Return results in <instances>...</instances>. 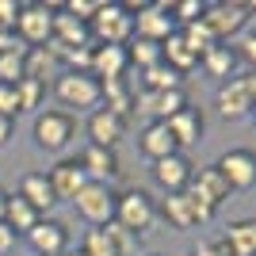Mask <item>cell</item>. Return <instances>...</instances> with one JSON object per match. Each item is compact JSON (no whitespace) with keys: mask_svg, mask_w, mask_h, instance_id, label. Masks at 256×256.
<instances>
[{"mask_svg":"<svg viewBox=\"0 0 256 256\" xmlns=\"http://www.w3.org/2000/svg\"><path fill=\"white\" fill-rule=\"evenodd\" d=\"M16 195H20V199H27V203L42 214V218H46V210H54V206H58V195H54L50 176H46V172H27V176L20 180V192H16Z\"/></svg>","mask_w":256,"mask_h":256,"instance_id":"cell-21","label":"cell"},{"mask_svg":"<svg viewBox=\"0 0 256 256\" xmlns=\"http://www.w3.org/2000/svg\"><path fill=\"white\" fill-rule=\"evenodd\" d=\"M84 256H126L122 245L115 241V234L107 230V226H96V230H88L84 234V245H80Z\"/></svg>","mask_w":256,"mask_h":256,"instance_id":"cell-29","label":"cell"},{"mask_svg":"<svg viewBox=\"0 0 256 256\" xmlns=\"http://www.w3.org/2000/svg\"><path fill=\"white\" fill-rule=\"evenodd\" d=\"M0 115H8V118L20 115V96H16V84H0Z\"/></svg>","mask_w":256,"mask_h":256,"instance_id":"cell-36","label":"cell"},{"mask_svg":"<svg viewBox=\"0 0 256 256\" xmlns=\"http://www.w3.org/2000/svg\"><path fill=\"white\" fill-rule=\"evenodd\" d=\"M88 34L96 46H126L134 38V16L126 4H100L96 20L88 23Z\"/></svg>","mask_w":256,"mask_h":256,"instance_id":"cell-3","label":"cell"},{"mask_svg":"<svg viewBox=\"0 0 256 256\" xmlns=\"http://www.w3.org/2000/svg\"><path fill=\"white\" fill-rule=\"evenodd\" d=\"M80 168H84V176L92 184H107L111 188V180H118L122 176V164H118V153L115 150H104V146H92L88 142L84 153H80Z\"/></svg>","mask_w":256,"mask_h":256,"instance_id":"cell-13","label":"cell"},{"mask_svg":"<svg viewBox=\"0 0 256 256\" xmlns=\"http://www.w3.org/2000/svg\"><path fill=\"white\" fill-rule=\"evenodd\" d=\"M46 176H50V188H54V195H58V203H62V199H65V203H73L76 192L88 184V176H84V168H80V160H76V157L58 160Z\"/></svg>","mask_w":256,"mask_h":256,"instance_id":"cell-18","label":"cell"},{"mask_svg":"<svg viewBox=\"0 0 256 256\" xmlns=\"http://www.w3.org/2000/svg\"><path fill=\"white\" fill-rule=\"evenodd\" d=\"M16 96H20V111H34V107H42V100H46V84L23 76L20 84H16Z\"/></svg>","mask_w":256,"mask_h":256,"instance_id":"cell-33","label":"cell"},{"mask_svg":"<svg viewBox=\"0 0 256 256\" xmlns=\"http://www.w3.org/2000/svg\"><path fill=\"white\" fill-rule=\"evenodd\" d=\"M180 38H184V46H188L195 58H203L210 46H218V38L210 34V27H206L203 20H199V23H188V27H180Z\"/></svg>","mask_w":256,"mask_h":256,"instance_id":"cell-32","label":"cell"},{"mask_svg":"<svg viewBox=\"0 0 256 256\" xmlns=\"http://www.w3.org/2000/svg\"><path fill=\"white\" fill-rule=\"evenodd\" d=\"M27 245L34 248V256H65L69 252V226L58 218H42L27 234Z\"/></svg>","mask_w":256,"mask_h":256,"instance_id":"cell-14","label":"cell"},{"mask_svg":"<svg viewBox=\"0 0 256 256\" xmlns=\"http://www.w3.org/2000/svg\"><path fill=\"white\" fill-rule=\"evenodd\" d=\"M76 214L84 218L92 230L96 226H107V222H115V188H107V184H92L88 180L80 192H76L73 199Z\"/></svg>","mask_w":256,"mask_h":256,"instance_id":"cell-7","label":"cell"},{"mask_svg":"<svg viewBox=\"0 0 256 256\" xmlns=\"http://www.w3.org/2000/svg\"><path fill=\"white\" fill-rule=\"evenodd\" d=\"M222 245L230 256H256V218H237L226 230Z\"/></svg>","mask_w":256,"mask_h":256,"instance_id":"cell-24","label":"cell"},{"mask_svg":"<svg viewBox=\"0 0 256 256\" xmlns=\"http://www.w3.org/2000/svg\"><path fill=\"white\" fill-rule=\"evenodd\" d=\"M138 153L153 164V160H164V157H172V153H180V150H176V138H172V130L164 126V122H146L142 134H138Z\"/></svg>","mask_w":256,"mask_h":256,"instance_id":"cell-19","label":"cell"},{"mask_svg":"<svg viewBox=\"0 0 256 256\" xmlns=\"http://www.w3.org/2000/svg\"><path fill=\"white\" fill-rule=\"evenodd\" d=\"M160 58H164V65H168V69H176L180 76H188V73L195 69V65H199V58H195V54L188 50V46H184L180 31H172L168 38L160 42Z\"/></svg>","mask_w":256,"mask_h":256,"instance_id":"cell-26","label":"cell"},{"mask_svg":"<svg viewBox=\"0 0 256 256\" xmlns=\"http://www.w3.org/2000/svg\"><path fill=\"white\" fill-rule=\"evenodd\" d=\"M214 168L222 172L230 192H252L256 188V153L252 150H230L214 160Z\"/></svg>","mask_w":256,"mask_h":256,"instance_id":"cell-8","label":"cell"},{"mask_svg":"<svg viewBox=\"0 0 256 256\" xmlns=\"http://www.w3.org/2000/svg\"><path fill=\"white\" fill-rule=\"evenodd\" d=\"M34 146L46 153H62L69 142H73L76 134V118L69 115V111H58V107H50V111H38L34 115Z\"/></svg>","mask_w":256,"mask_h":256,"instance_id":"cell-4","label":"cell"},{"mask_svg":"<svg viewBox=\"0 0 256 256\" xmlns=\"http://www.w3.org/2000/svg\"><path fill=\"white\" fill-rule=\"evenodd\" d=\"M126 12L134 16V38L146 42H164L176 23H172V4H126Z\"/></svg>","mask_w":256,"mask_h":256,"instance_id":"cell-6","label":"cell"},{"mask_svg":"<svg viewBox=\"0 0 256 256\" xmlns=\"http://www.w3.org/2000/svg\"><path fill=\"white\" fill-rule=\"evenodd\" d=\"M195 176V164L188 153H172L164 160H153V184H157L164 195H180Z\"/></svg>","mask_w":256,"mask_h":256,"instance_id":"cell-11","label":"cell"},{"mask_svg":"<svg viewBox=\"0 0 256 256\" xmlns=\"http://www.w3.org/2000/svg\"><path fill=\"white\" fill-rule=\"evenodd\" d=\"M252 118H256V84H252Z\"/></svg>","mask_w":256,"mask_h":256,"instance_id":"cell-43","label":"cell"},{"mask_svg":"<svg viewBox=\"0 0 256 256\" xmlns=\"http://www.w3.org/2000/svg\"><path fill=\"white\" fill-rule=\"evenodd\" d=\"M100 84H104V104L100 107H107V111H115V115H122V118L134 111V92H130L126 76H122V80H100Z\"/></svg>","mask_w":256,"mask_h":256,"instance_id":"cell-28","label":"cell"},{"mask_svg":"<svg viewBox=\"0 0 256 256\" xmlns=\"http://www.w3.org/2000/svg\"><path fill=\"white\" fill-rule=\"evenodd\" d=\"M188 188H192V192H199L210 206H222L226 199L234 195V192H230V184L222 180V172L214 168V164H206V168H195V176H192V184H188Z\"/></svg>","mask_w":256,"mask_h":256,"instance_id":"cell-22","label":"cell"},{"mask_svg":"<svg viewBox=\"0 0 256 256\" xmlns=\"http://www.w3.org/2000/svg\"><path fill=\"white\" fill-rule=\"evenodd\" d=\"M12 134H16V118L0 115V146H8V142H12Z\"/></svg>","mask_w":256,"mask_h":256,"instance_id":"cell-41","label":"cell"},{"mask_svg":"<svg viewBox=\"0 0 256 256\" xmlns=\"http://www.w3.org/2000/svg\"><path fill=\"white\" fill-rule=\"evenodd\" d=\"M23 76H31V80H58L62 76V58L50 50V46H27L23 50Z\"/></svg>","mask_w":256,"mask_h":256,"instance_id":"cell-20","label":"cell"},{"mask_svg":"<svg viewBox=\"0 0 256 256\" xmlns=\"http://www.w3.org/2000/svg\"><path fill=\"white\" fill-rule=\"evenodd\" d=\"M16 34L23 46H46L54 34V8L46 4H23L20 20H16Z\"/></svg>","mask_w":256,"mask_h":256,"instance_id":"cell-10","label":"cell"},{"mask_svg":"<svg viewBox=\"0 0 256 256\" xmlns=\"http://www.w3.org/2000/svg\"><path fill=\"white\" fill-rule=\"evenodd\" d=\"M126 58H130V69H138V73H146V69H153L157 62H164V58H160V42H146V38H130Z\"/></svg>","mask_w":256,"mask_h":256,"instance_id":"cell-31","label":"cell"},{"mask_svg":"<svg viewBox=\"0 0 256 256\" xmlns=\"http://www.w3.org/2000/svg\"><path fill=\"white\" fill-rule=\"evenodd\" d=\"M203 23L210 27V34L218 38V42H230L234 34L245 31L248 12H245V4H237V0H222V4H206Z\"/></svg>","mask_w":256,"mask_h":256,"instance_id":"cell-9","label":"cell"},{"mask_svg":"<svg viewBox=\"0 0 256 256\" xmlns=\"http://www.w3.org/2000/svg\"><path fill=\"white\" fill-rule=\"evenodd\" d=\"M237 58H245V62L256 69V31L245 34V42H241V50H237Z\"/></svg>","mask_w":256,"mask_h":256,"instance_id":"cell-40","label":"cell"},{"mask_svg":"<svg viewBox=\"0 0 256 256\" xmlns=\"http://www.w3.org/2000/svg\"><path fill=\"white\" fill-rule=\"evenodd\" d=\"M188 104H192V100H188L184 88H172V92H142V96H134L138 115H146L150 122H168V118L176 115V111H184Z\"/></svg>","mask_w":256,"mask_h":256,"instance_id":"cell-12","label":"cell"},{"mask_svg":"<svg viewBox=\"0 0 256 256\" xmlns=\"http://www.w3.org/2000/svg\"><path fill=\"white\" fill-rule=\"evenodd\" d=\"M164 126L172 130V138H176V150H192V146H199L203 142V130H206V118H203V111L199 107H184V111H176V115L164 122Z\"/></svg>","mask_w":256,"mask_h":256,"instance_id":"cell-17","label":"cell"},{"mask_svg":"<svg viewBox=\"0 0 256 256\" xmlns=\"http://www.w3.org/2000/svg\"><path fill=\"white\" fill-rule=\"evenodd\" d=\"M100 4H104V0H69L62 12H69V16L80 20V23H92V20H96V12H100Z\"/></svg>","mask_w":256,"mask_h":256,"instance_id":"cell-35","label":"cell"},{"mask_svg":"<svg viewBox=\"0 0 256 256\" xmlns=\"http://www.w3.org/2000/svg\"><path fill=\"white\" fill-rule=\"evenodd\" d=\"M16 245H20V237H16V230L0 222V256H8L12 248H16Z\"/></svg>","mask_w":256,"mask_h":256,"instance_id":"cell-38","label":"cell"},{"mask_svg":"<svg viewBox=\"0 0 256 256\" xmlns=\"http://www.w3.org/2000/svg\"><path fill=\"white\" fill-rule=\"evenodd\" d=\"M20 0H0V27H16V20H20Z\"/></svg>","mask_w":256,"mask_h":256,"instance_id":"cell-37","label":"cell"},{"mask_svg":"<svg viewBox=\"0 0 256 256\" xmlns=\"http://www.w3.org/2000/svg\"><path fill=\"white\" fill-rule=\"evenodd\" d=\"M65 256H84V252H80V248H76V252H65Z\"/></svg>","mask_w":256,"mask_h":256,"instance_id":"cell-44","label":"cell"},{"mask_svg":"<svg viewBox=\"0 0 256 256\" xmlns=\"http://www.w3.org/2000/svg\"><path fill=\"white\" fill-rule=\"evenodd\" d=\"M54 96L62 107H73V111H96L104 104V84H100L92 73H69L62 69V76L54 80Z\"/></svg>","mask_w":256,"mask_h":256,"instance_id":"cell-2","label":"cell"},{"mask_svg":"<svg viewBox=\"0 0 256 256\" xmlns=\"http://www.w3.org/2000/svg\"><path fill=\"white\" fill-rule=\"evenodd\" d=\"M157 214H164V218H168V226H172V230H180V234H188V230H195V226H199V218H195L192 203L184 199V192H180V195H164V203L157 206Z\"/></svg>","mask_w":256,"mask_h":256,"instance_id":"cell-27","label":"cell"},{"mask_svg":"<svg viewBox=\"0 0 256 256\" xmlns=\"http://www.w3.org/2000/svg\"><path fill=\"white\" fill-rule=\"evenodd\" d=\"M42 222V214L34 210L31 203H27V199H20V195H8V210H4V226H12V230H16V237H27L34 230V226Z\"/></svg>","mask_w":256,"mask_h":256,"instance_id":"cell-25","label":"cell"},{"mask_svg":"<svg viewBox=\"0 0 256 256\" xmlns=\"http://www.w3.org/2000/svg\"><path fill=\"white\" fill-rule=\"evenodd\" d=\"M4 210H8V192L0 188V222H4Z\"/></svg>","mask_w":256,"mask_h":256,"instance_id":"cell-42","label":"cell"},{"mask_svg":"<svg viewBox=\"0 0 256 256\" xmlns=\"http://www.w3.org/2000/svg\"><path fill=\"white\" fill-rule=\"evenodd\" d=\"M172 88H184V76L176 69H168L164 62H157L153 69L142 73V92H172Z\"/></svg>","mask_w":256,"mask_h":256,"instance_id":"cell-30","label":"cell"},{"mask_svg":"<svg viewBox=\"0 0 256 256\" xmlns=\"http://www.w3.org/2000/svg\"><path fill=\"white\" fill-rule=\"evenodd\" d=\"M199 69H203L206 76H214V80H230V76H237V50L230 42L210 46V50L199 58Z\"/></svg>","mask_w":256,"mask_h":256,"instance_id":"cell-23","label":"cell"},{"mask_svg":"<svg viewBox=\"0 0 256 256\" xmlns=\"http://www.w3.org/2000/svg\"><path fill=\"white\" fill-rule=\"evenodd\" d=\"M23 50H27V46L0 54V84H20L23 80Z\"/></svg>","mask_w":256,"mask_h":256,"instance_id":"cell-34","label":"cell"},{"mask_svg":"<svg viewBox=\"0 0 256 256\" xmlns=\"http://www.w3.org/2000/svg\"><path fill=\"white\" fill-rule=\"evenodd\" d=\"M20 34H16V27H0V54H8V50H20Z\"/></svg>","mask_w":256,"mask_h":256,"instance_id":"cell-39","label":"cell"},{"mask_svg":"<svg viewBox=\"0 0 256 256\" xmlns=\"http://www.w3.org/2000/svg\"><path fill=\"white\" fill-rule=\"evenodd\" d=\"M115 222L122 226L130 237L153 234V226H157V203H153V195L142 192V188L118 192L115 195Z\"/></svg>","mask_w":256,"mask_h":256,"instance_id":"cell-1","label":"cell"},{"mask_svg":"<svg viewBox=\"0 0 256 256\" xmlns=\"http://www.w3.org/2000/svg\"><path fill=\"white\" fill-rule=\"evenodd\" d=\"M88 73L96 80H122L130 73V58H126V46H96L92 42V65Z\"/></svg>","mask_w":256,"mask_h":256,"instance_id":"cell-16","label":"cell"},{"mask_svg":"<svg viewBox=\"0 0 256 256\" xmlns=\"http://www.w3.org/2000/svg\"><path fill=\"white\" fill-rule=\"evenodd\" d=\"M88 138H92V146L115 150L118 142L126 138V118L115 115V111H107V107H96V111L88 115Z\"/></svg>","mask_w":256,"mask_h":256,"instance_id":"cell-15","label":"cell"},{"mask_svg":"<svg viewBox=\"0 0 256 256\" xmlns=\"http://www.w3.org/2000/svg\"><path fill=\"white\" fill-rule=\"evenodd\" d=\"M252 84H256V73H245V76H230L218 84V115L230 118V122H241V118H252Z\"/></svg>","mask_w":256,"mask_h":256,"instance_id":"cell-5","label":"cell"}]
</instances>
